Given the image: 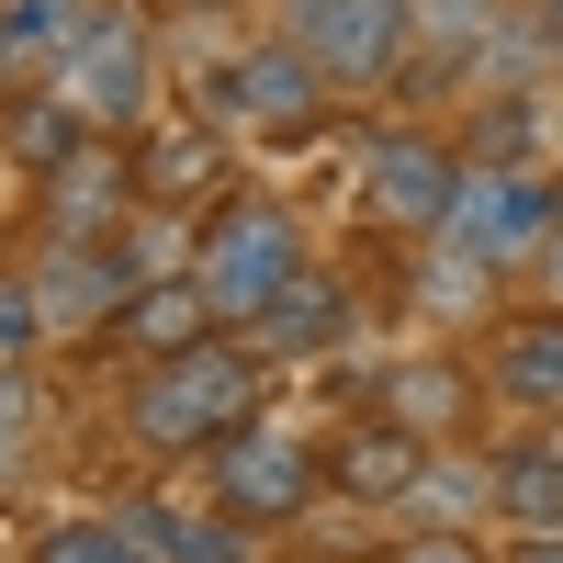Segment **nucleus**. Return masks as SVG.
<instances>
[{
    "instance_id": "1",
    "label": "nucleus",
    "mask_w": 563,
    "mask_h": 563,
    "mask_svg": "<svg viewBox=\"0 0 563 563\" xmlns=\"http://www.w3.org/2000/svg\"><path fill=\"white\" fill-rule=\"evenodd\" d=\"M552 225H563V180L552 169H530V158H462V192H451L429 249L462 260L474 282H507V271H541Z\"/></svg>"
},
{
    "instance_id": "2",
    "label": "nucleus",
    "mask_w": 563,
    "mask_h": 563,
    "mask_svg": "<svg viewBox=\"0 0 563 563\" xmlns=\"http://www.w3.org/2000/svg\"><path fill=\"white\" fill-rule=\"evenodd\" d=\"M305 271V225L282 192H214L192 214V282L225 327H260V305Z\"/></svg>"
},
{
    "instance_id": "3",
    "label": "nucleus",
    "mask_w": 563,
    "mask_h": 563,
    "mask_svg": "<svg viewBox=\"0 0 563 563\" xmlns=\"http://www.w3.org/2000/svg\"><path fill=\"white\" fill-rule=\"evenodd\" d=\"M271 34L294 45L339 102L395 90L406 57H417V12H406V0H271Z\"/></svg>"
},
{
    "instance_id": "4",
    "label": "nucleus",
    "mask_w": 563,
    "mask_h": 563,
    "mask_svg": "<svg viewBox=\"0 0 563 563\" xmlns=\"http://www.w3.org/2000/svg\"><path fill=\"white\" fill-rule=\"evenodd\" d=\"M249 384H260V350H214V339L203 350H169V361H147L124 429L147 440V451H214L249 417Z\"/></svg>"
},
{
    "instance_id": "5",
    "label": "nucleus",
    "mask_w": 563,
    "mask_h": 563,
    "mask_svg": "<svg viewBox=\"0 0 563 563\" xmlns=\"http://www.w3.org/2000/svg\"><path fill=\"white\" fill-rule=\"evenodd\" d=\"M45 90H68L79 124H102V135L147 124V113H158V34H147V12H135V0H102Z\"/></svg>"
},
{
    "instance_id": "6",
    "label": "nucleus",
    "mask_w": 563,
    "mask_h": 563,
    "mask_svg": "<svg viewBox=\"0 0 563 563\" xmlns=\"http://www.w3.org/2000/svg\"><path fill=\"white\" fill-rule=\"evenodd\" d=\"M327 102H339V90H327L282 34H271V45H238V57L203 68V124H214V135H316Z\"/></svg>"
},
{
    "instance_id": "7",
    "label": "nucleus",
    "mask_w": 563,
    "mask_h": 563,
    "mask_svg": "<svg viewBox=\"0 0 563 563\" xmlns=\"http://www.w3.org/2000/svg\"><path fill=\"white\" fill-rule=\"evenodd\" d=\"M451 192H462V147H440V135H417V124L372 135V158H361V203H372V225H395V238H440Z\"/></svg>"
},
{
    "instance_id": "8",
    "label": "nucleus",
    "mask_w": 563,
    "mask_h": 563,
    "mask_svg": "<svg viewBox=\"0 0 563 563\" xmlns=\"http://www.w3.org/2000/svg\"><path fill=\"white\" fill-rule=\"evenodd\" d=\"M23 282H34L45 339H102V327L124 316V294H135V260H124V238H113V249H102V238H45V260H34Z\"/></svg>"
},
{
    "instance_id": "9",
    "label": "nucleus",
    "mask_w": 563,
    "mask_h": 563,
    "mask_svg": "<svg viewBox=\"0 0 563 563\" xmlns=\"http://www.w3.org/2000/svg\"><path fill=\"white\" fill-rule=\"evenodd\" d=\"M214 496H225V519H249V530H271V519H294V507L316 496V451L294 440V429H225L214 440Z\"/></svg>"
},
{
    "instance_id": "10",
    "label": "nucleus",
    "mask_w": 563,
    "mask_h": 563,
    "mask_svg": "<svg viewBox=\"0 0 563 563\" xmlns=\"http://www.w3.org/2000/svg\"><path fill=\"white\" fill-rule=\"evenodd\" d=\"M474 384H485L496 406H530V417H552V406H563V305L507 316L496 339H485V361H474Z\"/></svg>"
},
{
    "instance_id": "11",
    "label": "nucleus",
    "mask_w": 563,
    "mask_h": 563,
    "mask_svg": "<svg viewBox=\"0 0 563 563\" xmlns=\"http://www.w3.org/2000/svg\"><path fill=\"white\" fill-rule=\"evenodd\" d=\"M429 429H406V417H372V429H350L339 451H327V485L339 496H361V507H406L417 496V474H429Z\"/></svg>"
},
{
    "instance_id": "12",
    "label": "nucleus",
    "mask_w": 563,
    "mask_h": 563,
    "mask_svg": "<svg viewBox=\"0 0 563 563\" xmlns=\"http://www.w3.org/2000/svg\"><path fill=\"white\" fill-rule=\"evenodd\" d=\"M214 327H225V316L203 305V282H192V271H158V282H135V294H124V316L102 327V339L135 350V361H169V350H203Z\"/></svg>"
},
{
    "instance_id": "13",
    "label": "nucleus",
    "mask_w": 563,
    "mask_h": 563,
    "mask_svg": "<svg viewBox=\"0 0 563 563\" xmlns=\"http://www.w3.org/2000/svg\"><path fill=\"white\" fill-rule=\"evenodd\" d=\"M249 339H260V361H316V350H339V339H350V282L305 260V271L260 305V327H249Z\"/></svg>"
},
{
    "instance_id": "14",
    "label": "nucleus",
    "mask_w": 563,
    "mask_h": 563,
    "mask_svg": "<svg viewBox=\"0 0 563 563\" xmlns=\"http://www.w3.org/2000/svg\"><path fill=\"white\" fill-rule=\"evenodd\" d=\"M90 12H102V0H0V102L57 79V57L79 45Z\"/></svg>"
},
{
    "instance_id": "15",
    "label": "nucleus",
    "mask_w": 563,
    "mask_h": 563,
    "mask_svg": "<svg viewBox=\"0 0 563 563\" xmlns=\"http://www.w3.org/2000/svg\"><path fill=\"white\" fill-rule=\"evenodd\" d=\"M406 519L417 530H474V519H496V462H474L462 440H440L429 474H417V496H406Z\"/></svg>"
},
{
    "instance_id": "16",
    "label": "nucleus",
    "mask_w": 563,
    "mask_h": 563,
    "mask_svg": "<svg viewBox=\"0 0 563 563\" xmlns=\"http://www.w3.org/2000/svg\"><path fill=\"white\" fill-rule=\"evenodd\" d=\"M496 519L507 530H563V429L496 451Z\"/></svg>"
},
{
    "instance_id": "17",
    "label": "nucleus",
    "mask_w": 563,
    "mask_h": 563,
    "mask_svg": "<svg viewBox=\"0 0 563 563\" xmlns=\"http://www.w3.org/2000/svg\"><path fill=\"white\" fill-rule=\"evenodd\" d=\"M0 135H12V158H23V169H68L90 124H79L68 90H12V102H0Z\"/></svg>"
},
{
    "instance_id": "18",
    "label": "nucleus",
    "mask_w": 563,
    "mask_h": 563,
    "mask_svg": "<svg viewBox=\"0 0 563 563\" xmlns=\"http://www.w3.org/2000/svg\"><path fill=\"white\" fill-rule=\"evenodd\" d=\"M395 417H406V429H429V440H462V406H474L485 384H474V372H462V361H417V372H395Z\"/></svg>"
},
{
    "instance_id": "19",
    "label": "nucleus",
    "mask_w": 563,
    "mask_h": 563,
    "mask_svg": "<svg viewBox=\"0 0 563 563\" xmlns=\"http://www.w3.org/2000/svg\"><path fill=\"white\" fill-rule=\"evenodd\" d=\"M34 563H158L147 519H57L34 541Z\"/></svg>"
},
{
    "instance_id": "20",
    "label": "nucleus",
    "mask_w": 563,
    "mask_h": 563,
    "mask_svg": "<svg viewBox=\"0 0 563 563\" xmlns=\"http://www.w3.org/2000/svg\"><path fill=\"white\" fill-rule=\"evenodd\" d=\"M158 541V563H238L249 552V519H192V507H135Z\"/></svg>"
},
{
    "instance_id": "21",
    "label": "nucleus",
    "mask_w": 563,
    "mask_h": 563,
    "mask_svg": "<svg viewBox=\"0 0 563 563\" xmlns=\"http://www.w3.org/2000/svg\"><path fill=\"white\" fill-rule=\"evenodd\" d=\"M102 214H124V169H113V158H68V192H57V238H90Z\"/></svg>"
},
{
    "instance_id": "22",
    "label": "nucleus",
    "mask_w": 563,
    "mask_h": 563,
    "mask_svg": "<svg viewBox=\"0 0 563 563\" xmlns=\"http://www.w3.org/2000/svg\"><path fill=\"white\" fill-rule=\"evenodd\" d=\"M34 417H45V395H34V372H0V485L23 474V451H34Z\"/></svg>"
},
{
    "instance_id": "23",
    "label": "nucleus",
    "mask_w": 563,
    "mask_h": 563,
    "mask_svg": "<svg viewBox=\"0 0 563 563\" xmlns=\"http://www.w3.org/2000/svg\"><path fill=\"white\" fill-rule=\"evenodd\" d=\"M395 563H474V552H462V530H417Z\"/></svg>"
},
{
    "instance_id": "24",
    "label": "nucleus",
    "mask_w": 563,
    "mask_h": 563,
    "mask_svg": "<svg viewBox=\"0 0 563 563\" xmlns=\"http://www.w3.org/2000/svg\"><path fill=\"white\" fill-rule=\"evenodd\" d=\"M530 34H541V57L563 68V0H530Z\"/></svg>"
},
{
    "instance_id": "25",
    "label": "nucleus",
    "mask_w": 563,
    "mask_h": 563,
    "mask_svg": "<svg viewBox=\"0 0 563 563\" xmlns=\"http://www.w3.org/2000/svg\"><path fill=\"white\" fill-rule=\"evenodd\" d=\"M507 563H563V530H519V541H507Z\"/></svg>"
},
{
    "instance_id": "26",
    "label": "nucleus",
    "mask_w": 563,
    "mask_h": 563,
    "mask_svg": "<svg viewBox=\"0 0 563 563\" xmlns=\"http://www.w3.org/2000/svg\"><path fill=\"white\" fill-rule=\"evenodd\" d=\"M541 282H552V305H563V225H552V249H541Z\"/></svg>"
}]
</instances>
